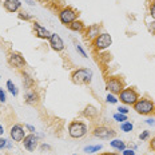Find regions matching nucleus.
Listing matches in <instances>:
<instances>
[{
    "mask_svg": "<svg viewBox=\"0 0 155 155\" xmlns=\"http://www.w3.org/2000/svg\"><path fill=\"white\" fill-rule=\"evenodd\" d=\"M40 150H41V151H44V150H51V146H50V144L43 143V144L40 146Z\"/></svg>",
    "mask_w": 155,
    "mask_h": 155,
    "instance_id": "37",
    "label": "nucleus"
},
{
    "mask_svg": "<svg viewBox=\"0 0 155 155\" xmlns=\"http://www.w3.org/2000/svg\"><path fill=\"white\" fill-rule=\"evenodd\" d=\"M4 134V128H3V126L0 124V135H3Z\"/></svg>",
    "mask_w": 155,
    "mask_h": 155,
    "instance_id": "40",
    "label": "nucleus"
},
{
    "mask_svg": "<svg viewBox=\"0 0 155 155\" xmlns=\"http://www.w3.org/2000/svg\"><path fill=\"white\" fill-rule=\"evenodd\" d=\"M148 28H150V31H151V32H153V34L155 35V20L151 21L150 25H148Z\"/></svg>",
    "mask_w": 155,
    "mask_h": 155,
    "instance_id": "35",
    "label": "nucleus"
},
{
    "mask_svg": "<svg viewBox=\"0 0 155 155\" xmlns=\"http://www.w3.org/2000/svg\"><path fill=\"white\" fill-rule=\"evenodd\" d=\"M3 5H4V8L8 12H16L20 9L21 3H20V0H4Z\"/></svg>",
    "mask_w": 155,
    "mask_h": 155,
    "instance_id": "16",
    "label": "nucleus"
},
{
    "mask_svg": "<svg viewBox=\"0 0 155 155\" xmlns=\"http://www.w3.org/2000/svg\"><path fill=\"white\" fill-rule=\"evenodd\" d=\"M75 48H76V51H78V52H79L80 55H82L83 58H87V52H86L84 50H83V47L80 46L79 43H75Z\"/></svg>",
    "mask_w": 155,
    "mask_h": 155,
    "instance_id": "26",
    "label": "nucleus"
},
{
    "mask_svg": "<svg viewBox=\"0 0 155 155\" xmlns=\"http://www.w3.org/2000/svg\"><path fill=\"white\" fill-rule=\"evenodd\" d=\"M94 137L99 138V139H103V140H111L115 138L116 132L112 130L111 127H107V126H98V127L94 128L92 131Z\"/></svg>",
    "mask_w": 155,
    "mask_h": 155,
    "instance_id": "7",
    "label": "nucleus"
},
{
    "mask_svg": "<svg viewBox=\"0 0 155 155\" xmlns=\"http://www.w3.org/2000/svg\"><path fill=\"white\" fill-rule=\"evenodd\" d=\"M154 114H155V110H154Z\"/></svg>",
    "mask_w": 155,
    "mask_h": 155,
    "instance_id": "42",
    "label": "nucleus"
},
{
    "mask_svg": "<svg viewBox=\"0 0 155 155\" xmlns=\"http://www.w3.org/2000/svg\"><path fill=\"white\" fill-rule=\"evenodd\" d=\"M150 15H151V18L155 20V0H153V3L150 4Z\"/></svg>",
    "mask_w": 155,
    "mask_h": 155,
    "instance_id": "29",
    "label": "nucleus"
},
{
    "mask_svg": "<svg viewBox=\"0 0 155 155\" xmlns=\"http://www.w3.org/2000/svg\"><path fill=\"white\" fill-rule=\"evenodd\" d=\"M132 128H134V124L131 123V122H123V123H120V130L123 132H131Z\"/></svg>",
    "mask_w": 155,
    "mask_h": 155,
    "instance_id": "23",
    "label": "nucleus"
},
{
    "mask_svg": "<svg viewBox=\"0 0 155 155\" xmlns=\"http://www.w3.org/2000/svg\"><path fill=\"white\" fill-rule=\"evenodd\" d=\"M34 31H35V35H36L38 38L40 39H47V40H50L51 38V32L47 30L46 27H43L40 23H38V21H35L34 23Z\"/></svg>",
    "mask_w": 155,
    "mask_h": 155,
    "instance_id": "13",
    "label": "nucleus"
},
{
    "mask_svg": "<svg viewBox=\"0 0 155 155\" xmlns=\"http://www.w3.org/2000/svg\"><path fill=\"white\" fill-rule=\"evenodd\" d=\"M118 112H119V114L127 115V114H128V108L126 107V106H119V107H118Z\"/></svg>",
    "mask_w": 155,
    "mask_h": 155,
    "instance_id": "30",
    "label": "nucleus"
},
{
    "mask_svg": "<svg viewBox=\"0 0 155 155\" xmlns=\"http://www.w3.org/2000/svg\"><path fill=\"white\" fill-rule=\"evenodd\" d=\"M114 119L116 122H119V123H123V122L127 120V115L124 114H119V112H116V114H114Z\"/></svg>",
    "mask_w": 155,
    "mask_h": 155,
    "instance_id": "24",
    "label": "nucleus"
},
{
    "mask_svg": "<svg viewBox=\"0 0 155 155\" xmlns=\"http://www.w3.org/2000/svg\"><path fill=\"white\" fill-rule=\"evenodd\" d=\"M24 102L30 106H35L38 104L39 102V94L35 91V90H28L27 92L24 94Z\"/></svg>",
    "mask_w": 155,
    "mask_h": 155,
    "instance_id": "15",
    "label": "nucleus"
},
{
    "mask_svg": "<svg viewBox=\"0 0 155 155\" xmlns=\"http://www.w3.org/2000/svg\"><path fill=\"white\" fill-rule=\"evenodd\" d=\"M112 44V38L111 35L107 34V32H103L98 38H95L92 40V46L96 51H104L110 48V46Z\"/></svg>",
    "mask_w": 155,
    "mask_h": 155,
    "instance_id": "5",
    "label": "nucleus"
},
{
    "mask_svg": "<svg viewBox=\"0 0 155 155\" xmlns=\"http://www.w3.org/2000/svg\"><path fill=\"white\" fill-rule=\"evenodd\" d=\"M38 140H39V138L36 137V135L30 132L28 135H25V138L23 139L24 148L27 151H30V153H34V151L38 148Z\"/></svg>",
    "mask_w": 155,
    "mask_h": 155,
    "instance_id": "11",
    "label": "nucleus"
},
{
    "mask_svg": "<svg viewBox=\"0 0 155 155\" xmlns=\"http://www.w3.org/2000/svg\"><path fill=\"white\" fill-rule=\"evenodd\" d=\"M5 101H7V96H5V92L3 91L2 88H0V102H2V103H5Z\"/></svg>",
    "mask_w": 155,
    "mask_h": 155,
    "instance_id": "33",
    "label": "nucleus"
},
{
    "mask_svg": "<svg viewBox=\"0 0 155 155\" xmlns=\"http://www.w3.org/2000/svg\"><path fill=\"white\" fill-rule=\"evenodd\" d=\"M122 155H135V151L132 150V148H124V150L122 151Z\"/></svg>",
    "mask_w": 155,
    "mask_h": 155,
    "instance_id": "31",
    "label": "nucleus"
},
{
    "mask_svg": "<svg viewBox=\"0 0 155 155\" xmlns=\"http://www.w3.org/2000/svg\"><path fill=\"white\" fill-rule=\"evenodd\" d=\"M88 132V127L84 122L74 120L68 124V135L74 139H80Z\"/></svg>",
    "mask_w": 155,
    "mask_h": 155,
    "instance_id": "2",
    "label": "nucleus"
},
{
    "mask_svg": "<svg viewBox=\"0 0 155 155\" xmlns=\"http://www.w3.org/2000/svg\"><path fill=\"white\" fill-rule=\"evenodd\" d=\"M8 63L11 64L12 67L18 70H21L25 67V60H24V56H21L20 54L18 52H11L8 56Z\"/></svg>",
    "mask_w": 155,
    "mask_h": 155,
    "instance_id": "10",
    "label": "nucleus"
},
{
    "mask_svg": "<svg viewBox=\"0 0 155 155\" xmlns=\"http://www.w3.org/2000/svg\"><path fill=\"white\" fill-rule=\"evenodd\" d=\"M99 35H101V25L99 24H91L86 28V39H88V40L92 41Z\"/></svg>",
    "mask_w": 155,
    "mask_h": 155,
    "instance_id": "14",
    "label": "nucleus"
},
{
    "mask_svg": "<svg viewBox=\"0 0 155 155\" xmlns=\"http://www.w3.org/2000/svg\"><path fill=\"white\" fill-rule=\"evenodd\" d=\"M24 127H25V128H27V130H28V131H30V132H31V134H35V132H36V130H35V127H34V126H31V124H25V126H24Z\"/></svg>",
    "mask_w": 155,
    "mask_h": 155,
    "instance_id": "34",
    "label": "nucleus"
},
{
    "mask_svg": "<svg viewBox=\"0 0 155 155\" xmlns=\"http://www.w3.org/2000/svg\"><path fill=\"white\" fill-rule=\"evenodd\" d=\"M98 114H99L98 108L94 107V106H91V104L87 106V107L84 108V111H83V115L88 119H95L96 116H98Z\"/></svg>",
    "mask_w": 155,
    "mask_h": 155,
    "instance_id": "17",
    "label": "nucleus"
},
{
    "mask_svg": "<svg viewBox=\"0 0 155 155\" xmlns=\"http://www.w3.org/2000/svg\"><path fill=\"white\" fill-rule=\"evenodd\" d=\"M106 88L108 90L110 94H114V95H119L122 92V90L124 88V83L120 78H110L106 82Z\"/></svg>",
    "mask_w": 155,
    "mask_h": 155,
    "instance_id": "8",
    "label": "nucleus"
},
{
    "mask_svg": "<svg viewBox=\"0 0 155 155\" xmlns=\"http://www.w3.org/2000/svg\"><path fill=\"white\" fill-rule=\"evenodd\" d=\"M23 84H24V87L27 90H31L32 88V86H34V79L28 75V74H23Z\"/></svg>",
    "mask_w": 155,
    "mask_h": 155,
    "instance_id": "20",
    "label": "nucleus"
},
{
    "mask_svg": "<svg viewBox=\"0 0 155 155\" xmlns=\"http://www.w3.org/2000/svg\"><path fill=\"white\" fill-rule=\"evenodd\" d=\"M118 99L126 106H134L135 102L139 99V95H138V92L135 91L134 88H131V87H124V88L122 90V92L119 94Z\"/></svg>",
    "mask_w": 155,
    "mask_h": 155,
    "instance_id": "4",
    "label": "nucleus"
},
{
    "mask_svg": "<svg viewBox=\"0 0 155 155\" xmlns=\"http://www.w3.org/2000/svg\"><path fill=\"white\" fill-rule=\"evenodd\" d=\"M9 135H11V139L14 142H23L25 135H27L25 134V127H23L21 124H14L11 127Z\"/></svg>",
    "mask_w": 155,
    "mask_h": 155,
    "instance_id": "9",
    "label": "nucleus"
},
{
    "mask_svg": "<svg viewBox=\"0 0 155 155\" xmlns=\"http://www.w3.org/2000/svg\"><path fill=\"white\" fill-rule=\"evenodd\" d=\"M7 88H8V91L11 92V95L18 96V94H19V91H18V87H16V86L14 84V82H12V80H7Z\"/></svg>",
    "mask_w": 155,
    "mask_h": 155,
    "instance_id": "22",
    "label": "nucleus"
},
{
    "mask_svg": "<svg viewBox=\"0 0 155 155\" xmlns=\"http://www.w3.org/2000/svg\"><path fill=\"white\" fill-rule=\"evenodd\" d=\"M99 155H120V154H118V153H102Z\"/></svg>",
    "mask_w": 155,
    "mask_h": 155,
    "instance_id": "39",
    "label": "nucleus"
},
{
    "mask_svg": "<svg viewBox=\"0 0 155 155\" xmlns=\"http://www.w3.org/2000/svg\"><path fill=\"white\" fill-rule=\"evenodd\" d=\"M50 46H51V48H52L54 51H56V52H60V51L64 50V41H63V39L60 38V35L51 34Z\"/></svg>",
    "mask_w": 155,
    "mask_h": 155,
    "instance_id": "12",
    "label": "nucleus"
},
{
    "mask_svg": "<svg viewBox=\"0 0 155 155\" xmlns=\"http://www.w3.org/2000/svg\"><path fill=\"white\" fill-rule=\"evenodd\" d=\"M7 143H8V140L5 139V138H0V150H3L4 147H7Z\"/></svg>",
    "mask_w": 155,
    "mask_h": 155,
    "instance_id": "32",
    "label": "nucleus"
},
{
    "mask_svg": "<svg viewBox=\"0 0 155 155\" xmlns=\"http://www.w3.org/2000/svg\"><path fill=\"white\" fill-rule=\"evenodd\" d=\"M103 148L102 144H94V146H86L83 148V151L87 154H94V153H98V151H101Z\"/></svg>",
    "mask_w": 155,
    "mask_h": 155,
    "instance_id": "21",
    "label": "nucleus"
},
{
    "mask_svg": "<svg viewBox=\"0 0 155 155\" xmlns=\"http://www.w3.org/2000/svg\"><path fill=\"white\" fill-rule=\"evenodd\" d=\"M19 19H24V20H31L32 19V16L28 14V12H20V14H19Z\"/></svg>",
    "mask_w": 155,
    "mask_h": 155,
    "instance_id": "27",
    "label": "nucleus"
},
{
    "mask_svg": "<svg viewBox=\"0 0 155 155\" xmlns=\"http://www.w3.org/2000/svg\"><path fill=\"white\" fill-rule=\"evenodd\" d=\"M146 123H147L148 126H155V119H154V118H148L147 120H146Z\"/></svg>",
    "mask_w": 155,
    "mask_h": 155,
    "instance_id": "36",
    "label": "nucleus"
},
{
    "mask_svg": "<svg viewBox=\"0 0 155 155\" xmlns=\"http://www.w3.org/2000/svg\"><path fill=\"white\" fill-rule=\"evenodd\" d=\"M150 147L153 148V150L155 151V137L153 138V139H151V142H150Z\"/></svg>",
    "mask_w": 155,
    "mask_h": 155,
    "instance_id": "38",
    "label": "nucleus"
},
{
    "mask_svg": "<svg viewBox=\"0 0 155 155\" xmlns=\"http://www.w3.org/2000/svg\"><path fill=\"white\" fill-rule=\"evenodd\" d=\"M132 107H134V110L139 115H150V114H153L155 110V103L151 101V99H147V98L140 99L139 98Z\"/></svg>",
    "mask_w": 155,
    "mask_h": 155,
    "instance_id": "3",
    "label": "nucleus"
},
{
    "mask_svg": "<svg viewBox=\"0 0 155 155\" xmlns=\"http://www.w3.org/2000/svg\"><path fill=\"white\" fill-rule=\"evenodd\" d=\"M110 146L114 148V150L119 151V153H122L124 148H127V147H126V143L123 140H122V139H115V138L110 140Z\"/></svg>",
    "mask_w": 155,
    "mask_h": 155,
    "instance_id": "18",
    "label": "nucleus"
},
{
    "mask_svg": "<svg viewBox=\"0 0 155 155\" xmlns=\"http://www.w3.org/2000/svg\"><path fill=\"white\" fill-rule=\"evenodd\" d=\"M92 76H94L92 70H90V68H78L76 71H74L71 79H72V82L78 86H86V84H90V83H91Z\"/></svg>",
    "mask_w": 155,
    "mask_h": 155,
    "instance_id": "1",
    "label": "nucleus"
},
{
    "mask_svg": "<svg viewBox=\"0 0 155 155\" xmlns=\"http://www.w3.org/2000/svg\"><path fill=\"white\" fill-rule=\"evenodd\" d=\"M74 155H76V154H74Z\"/></svg>",
    "mask_w": 155,
    "mask_h": 155,
    "instance_id": "43",
    "label": "nucleus"
},
{
    "mask_svg": "<svg viewBox=\"0 0 155 155\" xmlns=\"http://www.w3.org/2000/svg\"><path fill=\"white\" fill-rule=\"evenodd\" d=\"M150 138V131H142L139 135V139L140 140H147Z\"/></svg>",
    "mask_w": 155,
    "mask_h": 155,
    "instance_id": "28",
    "label": "nucleus"
},
{
    "mask_svg": "<svg viewBox=\"0 0 155 155\" xmlns=\"http://www.w3.org/2000/svg\"><path fill=\"white\" fill-rule=\"evenodd\" d=\"M78 12L75 9H72L71 7H66L63 9H60L59 12V20L60 23L64 25H70L71 23H74L75 20H78Z\"/></svg>",
    "mask_w": 155,
    "mask_h": 155,
    "instance_id": "6",
    "label": "nucleus"
},
{
    "mask_svg": "<svg viewBox=\"0 0 155 155\" xmlns=\"http://www.w3.org/2000/svg\"><path fill=\"white\" fill-rule=\"evenodd\" d=\"M106 101H107L108 103H111V104H115V103H118L119 99L116 98V95H114V94H110V92H108V95L106 96Z\"/></svg>",
    "mask_w": 155,
    "mask_h": 155,
    "instance_id": "25",
    "label": "nucleus"
},
{
    "mask_svg": "<svg viewBox=\"0 0 155 155\" xmlns=\"http://www.w3.org/2000/svg\"><path fill=\"white\" fill-rule=\"evenodd\" d=\"M68 28L71 31H74V32H82V31L86 30L84 23H83V21H80V20H75L74 23H71L68 25Z\"/></svg>",
    "mask_w": 155,
    "mask_h": 155,
    "instance_id": "19",
    "label": "nucleus"
},
{
    "mask_svg": "<svg viewBox=\"0 0 155 155\" xmlns=\"http://www.w3.org/2000/svg\"><path fill=\"white\" fill-rule=\"evenodd\" d=\"M25 2H27V3H28V4H30V5H35V3H34V2H32V0H25Z\"/></svg>",
    "mask_w": 155,
    "mask_h": 155,
    "instance_id": "41",
    "label": "nucleus"
}]
</instances>
